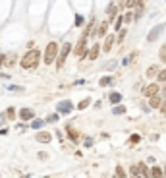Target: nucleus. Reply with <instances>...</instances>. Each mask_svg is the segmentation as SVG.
<instances>
[{
    "label": "nucleus",
    "mask_w": 166,
    "mask_h": 178,
    "mask_svg": "<svg viewBox=\"0 0 166 178\" xmlns=\"http://www.w3.org/2000/svg\"><path fill=\"white\" fill-rule=\"evenodd\" d=\"M39 58H41V54H39V51H29L25 56L21 58V68H25V70H31V68H35V66L39 64Z\"/></svg>",
    "instance_id": "f257e3e1"
},
{
    "label": "nucleus",
    "mask_w": 166,
    "mask_h": 178,
    "mask_svg": "<svg viewBox=\"0 0 166 178\" xmlns=\"http://www.w3.org/2000/svg\"><path fill=\"white\" fill-rule=\"evenodd\" d=\"M58 48H60V52L56 54V56H58V60H56V68H62V66L66 64V60H68V54L72 52V45H70V43H64V45L58 47Z\"/></svg>",
    "instance_id": "f03ea898"
},
{
    "label": "nucleus",
    "mask_w": 166,
    "mask_h": 178,
    "mask_svg": "<svg viewBox=\"0 0 166 178\" xmlns=\"http://www.w3.org/2000/svg\"><path fill=\"white\" fill-rule=\"evenodd\" d=\"M56 54H58V45L54 41L46 45V51H45V64H52L56 60Z\"/></svg>",
    "instance_id": "7ed1b4c3"
},
{
    "label": "nucleus",
    "mask_w": 166,
    "mask_h": 178,
    "mask_svg": "<svg viewBox=\"0 0 166 178\" xmlns=\"http://www.w3.org/2000/svg\"><path fill=\"white\" fill-rule=\"evenodd\" d=\"M162 31H164V25H155V27H153L151 29V33H149V37H147V41L149 43H153V41H157V39H158V35H160V33Z\"/></svg>",
    "instance_id": "20e7f679"
},
{
    "label": "nucleus",
    "mask_w": 166,
    "mask_h": 178,
    "mask_svg": "<svg viewBox=\"0 0 166 178\" xmlns=\"http://www.w3.org/2000/svg\"><path fill=\"white\" fill-rule=\"evenodd\" d=\"M85 47H87V39H85V37H81V39H79V43H77V47L74 48V52L77 54L79 58H83V56H85Z\"/></svg>",
    "instance_id": "39448f33"
},
{
    "label": "nucleus",
    "mask_w": 166,
    "mask_h": 178,
    "mask_svg": "<svg viewBox=\"0 0 166 178\" xmlns=\"http://www.w3.org/2000/svg\"><path fill=\"white\" fill-rule=\"evenodd\" d=\"M106 29H108V21H102V23L95 25V29H93L91 35H97V37H104V35H106Z\"/></svg>",
    "instance_id": "423d86ee"
},
{
    "label": "nucleus",
    "mask_w": 166,
    "mask_h": 178,
    "mask_svg": "<svg viewBox=\"0 0 166 178\" xmlns=\"http://www.w3.org/2000/svg\"><path fill=\"white\" fill-rule=\"evenodd\" d=\"M56 108H58V112H60V114H68V112H72V108H74V105L70 103V101H60Z\"/></svg>",
    "instance_id": "0eeeda50"
},
{
    "label": "nucleus",
    "mask_w": 166,
    "mask_h": 178,
    "mask_svg": "<svg viewBox=\"0 0 166 178\" xmlns=\"http://www.w3.org/2000/svg\"><path fill=\"white\" fill-rule=\"evenodd\" d=\"M155 93H158V83H149V85L143 87V95L145 97H151V95H155Z\"/></svg>",
    "instance_id": "6e6552de"
},
{
    "label": "nucleus",
    "mask_w": 166,
    "mask_h": 178,
    "mask_svg": "<svg viewBox=\"0 0 166 178\" xmlns=\"http://www.w3.org/2000/svg\"><path fill=\"white\" fill-rule=\"evenodd\" d=\"M35 140H37L39 143H48V141L52 140V136H50V134H48V132H39V134H37V137H35Z\"/></svg>",
    "instance_id": "1a4fd4ad"
},
{
    "label": "nucleus",
    "mask_w": 166,
    "mask_h": 178,
    "mask_svg": "<svg viewBox=\"0 0 166 178\" xmlns=\"http://www.w3.org/2000/svg\"><path fill=\"white\" fill-rule=\"evenodd\" d=\"M33 116H35V112H33L31 108H21V110H19V118H21V120H31Z\"/></svg>",
    "instance_id": "9d476101"
},
{
    "label": "nucleus",
    "mask_w": 166,
    "mask_h": 178,
    "mask_svg": "<svg viewBox=\"0 0 166 178\" xmlns=\"http://www.w3.org/2000/svg\"><path fill=\"white\" fill-rule=\"evenodd\" d=\"M112 45H114V35H108L104 41V45H102V51L104 52H110L112 51Z\"/></svg>",
    "instance_id": "9b49d317"
},
{
    "label": "nucleus",
    "mask_w": 166,
    "mask_h": 178,
    "mask_svg": "<svg viewBox=\"0 0 166 178\" xmlns=\"http://www.w3.org/2000/svg\"><path fill=\"white\" fill-rule=\"evenodd\" d=\"M151 107L153 108H157V107H160V103H162V97H160V93H155V95H151Z\"/></svg>",
    "instance_id": "f8f14e48"
},
{
    "label": "nucleus",
    "mask_w": 166,
    "mask_h": 178,
    "mask_svg": "<svg viewBox=\"0 0 166 178\" xmlns=\"http://www.w3.org/2000/svg\"><path fill=\"white\" fill-rule=\"evenodd\" d=\"M99 47H101V45L97 43V45H93V48L89 51V58H91V60H97V58H99V52H101V48H99Z\"/></svg>",
    "instance_id": "ddd939ff"
},
{
    "label": "nucleus",
    "mask_w": 166,
    "mask_h": 178,
    "mask_svg": "<svg viewBox=\"0 0 166 178\" xmlns=\"http://www.w3.org/2000/svg\"><path fill=\"white\" fill-rule=\"evenodd\" d=\"M66 130H68V136H70V140L72 141H79V132L75 130V128H66Z\"/></svg>",
    "instance_id": "4468645a"
},
{
    "label": "nucleus",
    "mask_w": 166,
    "mask_h": 178,
    "mask_svg": "<svg viewBox=\"0 0 166 178\" xmlns=\"http://www.w3.org/2000/svg\"><path fill=\"white\" fill-rule=\"evenodd\" d=\"M114 83V78L112 75H106V78H102V80H99V85L101 87H108V85Z\"/></svg>",
    "instance_id": "2eb2a0df"
},
{
    "label": "nucleus",
    "mask_w": 166,
    "mask_h": 178,
    "mask_svg": "<svg viewBox=\"0 0 166 178\" xmlns=\"http://www.w3.org/2000/svg\"><path fill=\"white\" fill-rule=\"evenodd\" d=\"M116 12H118V8H116V4H110L108 8H106V14H108V19H114Z\"/></svg>",
    "instance_id": "dca6fc26"
},
{
    "label": "nucleus",
    "mask_w": 166,
    "mask_h": 178,
    "mask_svg": "<svg viewBox=\"0 0 166 178\" xmlns=\"http://www.w3.org/2000/svg\"><path fill=\"white\" fill-rule=\"evenodd\" d=\"M137 169H139V176H149V169L145 167V163H139Z\"/></svg>",
    "instance_id": "f3484780"
},
{
    "label": "nucleus",
    "mask_w": 166,
    "mask_h": 178,
    "mask_svg": "<svg viewBox=\"0 0 166 178\" xmlns=\"http://www.w3.org/2000/svg\"><path fill=\"white\" fill-rule=\"evenodd\" d=\"M135 58H137V52H131L129 56H126V58H124V62H122V64H124V66H129L131 62L135 60Z\"/></svg>",
    "instance_id": "a211bd4d"
},
{
    "label": "nucleus",
    "mask_w": 166,
    "mask_h": 178,
    "mask_svg": "<svg viewBox=\"0 0 166 178\" xmlns=\"http://www.w3.org/2000/svg\"><path fill=\"white\" fill-rule=\"evenodd\" d=\"M149 174H151V176H155V178H158V176H162L164 172L160 170V167H153V169H151V172H149Z\"/></svg>",
    "instance_id": "6ab92c4d"
},
{
    "label": "nucleus",
    "mask_w": 166,
    "mask_h": 178,
    "mask_svg": "<svg viewBox=\"0 0 166 178\" xmlns=\"http://www.w3.org/2000/svg\"><path fill=\"white\" fill-rule=\"evenodd\" d=\"M157 74H158V66H151L147 70V78H155Z\"/></svg>",
    "instance_id": "aec40b11"
},
{
    "label": "nucleus",
    "mask_w": 166,
    "mask_h": 178,
    "mask_svg": "<svg viewBox=\"0 0 166 178\" xmlns=\"http://www.w3.org/2000/svg\"><path fill=\"white\" fill-rule=\"evenodd\" d=\"M43 126H45V122H43V120H39V118L31 122V128H33V130H39V128H43Z\"/></svg>",
    "instance_id": "412c9836"
},
{
    "label": "nucleus",
    "mask_w": 166,
    "mask_h": 178,
    "mask_svg": "<svg viewBox=\"0 0 166 178\" xmlns=\"http://www.w3.org/2000/svg\"><path fill=\"white\" fill-rule=\"evenodd\" d=\"M120 101H122V95H120V93H112V95H110V103H112V105L120 103Z\"/></svg>",
    "instance_id": "4be33fe9"
},
{
    "label": "nucleus",
    "mask_w": 166,
    "mask_h": 178,
    "mask_svg": "<svg viewBox=\"0 0 166 178\" xmlns=\"http://www.w3.org/2000/svg\"><path fill=\"white\" fill-rule=\"evenodd\" d=\"M89 105H91V99H83L81 103H79V105H77V108H79V110H83V108H87V107H89Z\"/></svg>",
    "instance_id": "5701e85b"
},
{
    "label": "nucleus",
    "mask_w": 166,
    "mask_h": 178,
    "mask_svg": "<svg viewBox=\"0 0 166 178\" xmlns=\"http://www.w3.org/2000/svg\"><path fill=\"white\" fill-rule=\"evenodd\" d=\"M126 112V107L124 105H118L116 103V107H114V114H124Z\"/></svg>",
    "instance_id": "b1692460"
},
{
    "label": "nucleus",
    "mask_w": 166,
    "mask_h": 178,
    "mask_svg": "<svg viewBox=\"0 0 166 178\" xmlns=\"http://www.w3.org/2000/svg\"><path fill=\"white\" fill-rule=\"evenodd\" d=\"M157 80H158V81H164V83H166V70H158Z\"/></svg>",
    "instance_id": "393cba45"
},
{
    "label": "nucleus",
    "mask_w": 166,
    "mask_h": 178,
    "mask_svg": "<svg viewBox=\"0 0 166 178\" xmlns=\"http://www.w3.org/2000/svg\"><path fill=\"white\" fill-rule=\"evenodd\" d=\"M116 176L118 178H126V170L122 167H116Z\"/></svg>",
    "instance_id": "a878e982"
},
{
    "label": "nucleus",
    "mask_w": 166,
    "mask_h": 178,
    "mask_svg": "<svg viewBox=\"0 0 166 178\" xmlns=\"http://www.w3.org/2000/svg\"><path fill=\"white\" fill-rule=\"evenodd\" d=\"M122 19H124L126 23H129V21L133 19V14H131V12H128V14H126V16H124V18H122Z\"/></svg>",
    "instance_id": "bb28decb"
},
{
    "label": "nucleus",
    "mask_w": 166,
    "mask_h": 178,
    "mask_svg": "<svg viewBox=\"0 0 166 178\" xmlns=\"http://www.w3.org/2000/svg\"><path fill=\"white\" fill-rule=\"evenodd\" d=\"M160 60L166 62V45H164V47H160Z\"/></svg>",
    "instance_id": "cd10ccee"
},
{
    "label": "nucleus",
    "mask_w": 166,
    "mask_h": 178,
    "mask_svg": "<svg viewBox=\"0 0 166 178\" xmlns=\"http://www.w3.org/2000/svg\"><path fill=\"white\" fill-rule=\"evenodd\" d=\"M139 140H141V137H139L137 134H133V136H129V141H131V143H139Z\"/></svg>",
    "instance_id": "c85d7f7f"
},
{
    "label": "nucleus",
    "mask_w": 166,
    "mask_h": 178,
    "mask_svg": "<svg viewBox=\"0 0 166 178\" xmlns=\"http://www.w3.org/2000/svg\"><path fill=\"white\" fill-rule=\"evenodd\" d=\"M56 120H58V114H50V116L46 118V122H50V124H52V122H56Z\"/></svg>",
    "instance_id": "c756f323"
},
{
    "label": "nucleus",
    "mask_w": 166,
    "mask_h": 178,
    "mask_svg": "<svg viewBox=\"0 0 166 178\" xmlns=\"http://www.w3.org/2000/svg\"><path fill=\"white\" fill-rule=\"evenodd\" d=\"M129 170H131V174H133V176H139V169H137V167H131Z\"/></svg>",
    "instance_id": "7c9ffc66"
},
{
    "label": "nucleus",
    "mask_w": 166,
    "mask_h": 178,
    "mask_svg": "<svg viewBox=\"0 0 166 178\" xmlns=\"http://www.w3.org/2000/svg\"><path fill=\"white\" fill-rule=\"evenodd\" d=\"M126 6H128V8H133V6H135V0H126Z\"/></svg>",
    "instance_id": "2f4dec72"
},
{
    "label": "nucleus",
    "mask_w": 166,
    "mask_h": 178,
    "mask_svg": "<svg viewBox=\"0 0 166 178\" xmlns=\"http://www.w3.org/2000/svg\"><path fill=\"white\" fill-rule=\"evenodd\" d=\"M16 116V110L14 108H8V118H14Z\"/></svg>",
    "instance_id": "473e14b6"
},
{
    "label": "nucleus",
    "mask_w": 166,
    "mask_h": 178,
    "mask_svg": "<svg viewBox=\"0 0 166 178\" xmlns=\"http://www.w3.org/2000/svg\"><path fill=\"white\" fill-rule=\"evenodd\" d=\"M83 23V16H77V18H75V25H81Z\"/></svg>",
    "instance_id": "72a5a7b5"
},
{
    "label": "nucleus",
    "mask_w": 166,
    "mask_h": 178,
    "mask_svg": "<svg viewBox=\"0 0 166 178\" xmlns=\"http://www.w3.org/2000/svg\"><path fill=\"white\" fill-rule=\"evenodd\" d=\"M10 89H12V91H23V89L18 87V85H10Z\"/></svg>",
    "instance_id": "f704fd0d"
},
{
    "label": "nucleus",
    "mask_w": 166,
    "mask_h": 178,
    "mask_svg": "<svg viewBox=\"0 0 166 178\" xmlns=\"http://www.w3.org/2000/svg\"><path fill=\"white\" fill-rule=\"evenodd\" d=\"M6 64V54H0V66Z\"/></svg>",
    "instance_id": "c9c22d12"
},
{
    "label": "nucleus",
    "mask_w": 166,
    "mask_h": 178,
    "mask_svg": "<svg viewBox=\"0 0 166 178\" xmlns=\"http://www.w3.org/2000/svg\"><path fill=\"white\" fill-rule=\"evenodd\" d=\"M4 122H6V114H0V126H2Z\"/></svg>",
    "instance_id": "e433bc0d"
},
{
    "label": "nucleus",
    "mask_w": 166,
    "mask_h": 178,
    "mask_svg": "<svg viewBox=\"0 0 166 178\" xmlns=\"http://www.w3.org/2000/svg\"><path fill=\"white\" fill-rule=\"evenodd\" d=\"M85 145H93V140H91V137H85Z\"/></svg>",
    "instance_id": "4c0bfd02"
},
{
    "label": "nucleus",
    "mask_w": 166,
    "mask_h": 178,
    "mask_svg": "<svg viewBox=\"0 0 166 178\" xmlns=\"http://www.w3.org/2000/svg\"><path fill=\"white\" fill-rule=\"evenodd\" d=\"M160 105H162V108H160V110H162V112L166 114V101H164V103H160Z\"/></svg>",
    "instance_id": "58836bf2"
},
{
    "label": "nucleus",
    "mask_w": 166,
    "mask_h": 178,
    "mask_svg": "<svg viewBox=\"0 0 166 178\" xmlns=\"http://www.w3.org/2000/svg\"><path fill=\"white\" fill-rule=\"evenodd\" d=\"M160 93H166V87H164V91H160Z\"/></svg>",
    "instance_id": "ea45409f"
},
{
    "label": "nucleus",
    "mask_w": 166,
    "mask_h": 178,
    "mask_svg": "<svg viewBox=\"0 0 166 178\" xmlns=\"http://www.w3.org/2000/svg\"><path fill=\"white\" fill-rule=\"evenodd\" d=\"M164 170H166V169H164ZM164 174H166V172H164Z\"/></svg>",
    "instance_id": "a19ab883"
}]
</instances>
